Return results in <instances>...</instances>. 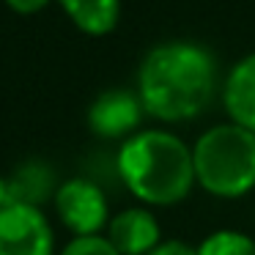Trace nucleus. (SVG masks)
<instances>
[{
  "label": "nucleus",
  "instance_id": "20e7f679",
  "mask_svg": "<svg viewBox=\"0 0 255 255\" xmlns=\"http://www.w3.org/2000/svg\"><path fill=\"white\" fill-rule=\"evenodd\" d=\"M0 255H55V233L44 211L8 200L0 209Z\"/></svg>",
  "mask_w": 255,
  "mask_h": 255
},
{
  "label": "nucleus",
  "instance_id": "7ed1b4c3",
  "mask_svg": "<svg viewBox=\"0 0 255 255\" xmlns=\"http://www.w3.org/2000/svg\"><path fill=\"white\" fill-rule=\"evenodd\" d=\"M195 181L214 198H244L255 189V132L217 124L192 145Z\"/></svg>",
  "mask_w": 255,
  "mask_h": 255
},
{
  "label": "nucleus",
  "instance_id": "1a4fd4ad",
  "mask_svg": "<svg viewBox=\"0 0 255 255\" xmlns=\"http://www.w3.org/2000/svg\"><path fill=\"white\" fill-rule=\"evenodd\" d=\"M74 28L88 36H107L118 28L121 0H55Z\"/></svg>",
  "mask_w": 255,
  "mask_h": 255
},
{
  "label": "nucleus",
  "instance_id": "0eeeda50",
  "mask_svg": "<svg viewBox=\"0 0 255 255\" xmlns=\"http://www.w3.org/2000/svg\"><path fill=\"white\" fill-rule=\"evenodd\" d=\"M107 242L121 255H148L162 242L159 220L145 206L124 209L107 222Z\"/></svg>",
  "mask_w": 255,
  "mask_h": 255
},
{
  "label": "nucleus",
  "instance_id": "ddd939ff",
  "mask_svg": "<svg viewBox=\"0 0 255 255\" xmlns=\"http://www.w3.org/2000/svg\"><path fill=\"white\" fill-rule=\"evenodd\" d=\"M148 255H198V247L181 242V239H167V242H159Z\"/></svg>",
  "mask_w": 255,
  "mask_h": 255
},
{
  "label": "nucleus",
  "instance_id": "f8f14e48",
  "mask_svg": "<svg viewBox=\"0 0 255 255\" xmlns=\"http://www.w3.org/2000/svg\"><path fill=\"white\" fill-rule=\"evenodd\" d=\"M8 11L19 14V17H33V14L44 11L52 0H3Z\"/></svg>",
  "mask_w": 255,
  "mask_h": 255
},
{
  "label": "nucleus",
  "instance_id": "423d86ee",
  "mask_svg": "<svg viewBox=\"0 0 255 255\" xmlns=\"http://www.w3.org/2000/svg\"><path fill=\"white\" fill-rule=\"evenodd\" d=\"M140 96L132 91H105L96 96V102L88 110V127L94 134L107 140L116 137H132L140 132V118H143Z\"/></svg>",
  "mask_w": 255,
  "mask_h": 255
},
{
  "label": "nucleus",
  "instance_id": "9b49d317",
  "mask_svg": "<svg viewBox=\"0 0 255 255\" xmlns=\"http://www.w3.org/2000/svg\"><path fill=\"white\" fill-rule=\"evenodd\" d=\"M61 255H121V253L107 242V236L96 233V236H74L61 250Z\"/></svg>",
  "mask_w": 255,
  "mask_h": 255
},
{
  "label": "nucleus",
  "instance_id": "9d476101",
  "mask_svg": "<svg viewBox=\"0 0 255 255\" xmlns=\"http://www.w3.org/2000/svg\"><path fill=\"white\" fill-rule=\"evenodd\" d=\"M198 255H255V239L242 231H214L198 244Z\"/></svg>",
  "mask_w": 255,
  "mask_h": 255
},
{
  "label": "nucleus",
  "instance_id": "f257e3e1",
  "mask_svg": "<svg viewBox=\"0 0 255 255\" xmlns=\"http://www.w3.org/2000/svg\"><path fill=\"white\" fill-rule=\"evenodd\" d=\"M217 88V66L195 41H165L143 58L137 96L145 116L165 124L198 118Z\"/></svg>",
  "mask_w": 255,
  "mask_h": 255
},
{
  "label": "nucleus",
  "instance_id": "4468645a",
  "mask_svg": "<svg viewBox=\"0 0 255 255\" xmlns=\"http://www.w3.org/2000/svg\"><path fill=\"white\" fill-rule=\"evenodd\" d=\"M8 200H11V198H8V184L3 181V176H0V209H3Z\"/></svg>",
  "mask_w": 255,
  "mask_h": 255
},
{
  "label": "nucleus",
  "instance_id": "39448f33",
  "mask_svg": "<svg viewBox=\"0 0 255 255\" xmlns=\"http://www.w3.org/2000/svg\"><path fill=\"white\" fill-rule=\"evenodd\" d=\"M55 211L58 220L74 236H96L110 222L107 198L99 184L88 178H69L55 192Z\"/></svg>",
  "mask_w": 255,
  "mask_h": 255
},
{
  "label": "nucleus",
  "instance_id": "f03ea898",
  "mask_svg": "<svg viewBox=\"0 0 255 255\" xmlns=\"http://www.w3.org/2000/svg\"><path fill=\"white\" fill-rule=\"evenodd\" d=\"M118 173L145 206H176L192 192V148L167 129H140L118 151Z\"/></svg>",
  "mask_w": 255,
  "mask_h": 255
},
{
  "label": "nucleus",
  "instance_id": "6e6552de",
  "mask_svg": "<svg viewBox=\"0 0 255 255\" xmlns=\"http://www.w3.org/2000/svg\"><path fill=\"white\" fill-rule=\"evenodd\" d=\"M222 102L233 124L255 132V52L231 69L222 85Z\"/></svg>",
  "mask_w": 255,
  "mask_h": 255
}]
</instances>
